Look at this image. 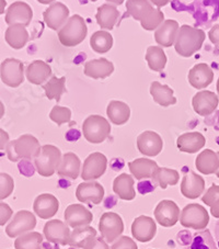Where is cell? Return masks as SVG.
<instances>
[{
  "label": "cell",
  "instance_id": "cell-1",
  "mask_svg": "<svg viewBox=\"0 0 219 249\" xmlns=\"http://www.w3.org/2000/svg\"><path fill=\"white\" fill-rule=\"evenodd\" d=\"M126 10L132 18L139 21L146 31H156L165 22L163 12L154 8L149 0H127Z\"/></svg>",
  "mask_w": 219,
  "mask_h": 249
},
{
  "label": "cell",
  "instance_id": "cell-2",
  "mask_svg": "<svg viewBox=\"0 0 219 249\" xmlns=\"http://www.w3.org/2000/svg\"><path fill=\"white\" fill-rule=\"evenodd\" d=\"M205 38L206 34L203 30L187 24L181 25L174 42L175 52L182 57H191L202 49Z\"/></svg>",
  "mask_w": 219,
  "mask_h": 249
},
{
  "label": "cell",
  "instance_id": "cell-3",
  "mask_svg": "<svg viewBox=\"0 0 219 249\" xmlns=\"http://www.w3.org/2000/svg\"><path fill=\"white\" fill-rule=\"evenodd\" d=\"M41 147L40 142L35 136L24 134L19 139L9 142L6 146V152L9 160L17 162L20 160H35L41 152Z\"/></svg>",
  "mask_w": 219,
  "mask_h": 249
},
{
  "label": "cell",
  "instance_id": "cell-4",
  "mask_svg": "<svg viewBox=\"0 0 219 249\" xmlns=\"http://www.w3.org/2000/svg\"><path fill=\"white\" fill-rule=\"evenodd\" d=\"M87 34L88 28L84 19L79 15H74L58 31V40L64 46L74 47L83 43Z\"/></svg>",
  "mask_w": 219,
  "mask_h": 249
},
{
  "label": "cell",
  "instance_id": "cell-5",
  "mask_svg": "<svg viewBox=\"0 0 219 249\" xmlns=\"http://www.w3.org/2000/svg\"><path fill=\"white\" fill-rule=\"evenodd\" d=\"M61 149L54 145H43L41 152L34 160L36 171L42 177H51L56 173L62 161Z\"/></svg>",
  "mask_w": 219,
  "mask_h": 249
},
{
  "label": "cell",
  "instance_id": "cell-6",
  "mask_svg": "<svg viewBox=\"0 0 219 249\" xmlns=\"http://www.w3.org/2000/svg\"><path fill=\"white\" fill-rule=\"evenodd\" d=\"M83 134L91 144H101L111 134L110 122L99 114H92L83 123Z\"/></svg>",
  "mask_w": 219,
  "mask_h": 249
},
{
  "label": "cell",
  "instance_id": "cell-7",
  "mask_svg": "<svg viewBox=\"0 0 219 249\" xmlns=\"http://www.w3.org/2000/svg\"><path fill=\"white\" fill-rule=\"evenodd\" d=\"M209 223V214L204 207L197 203H191L184 207L180 214V224L186 229L196 231L205 230Z\"/></svg>",
  "mask_w": 219,
  "mask_h": 249
},
{
  "label": "cell",
  "instance_id": "cell-8",
  "mask_svg": "<svg viewBox=\"0 0 219 249\" xmlns=\"http://www.w3.org/2000/svg\"><path fill=\"white\" fill-rule=\"evenodd\" d=\"M99 231L106 243H114L124 231L122 217L114 212L103 213L99 222Z\"/></svg>",
  "mask_w": 219,
  "mask_h": 249
},
{
  "label": "cell",
  "instance_id": "cell-9",
  "mask_svg": "<svg viewBox=\"0 0 219 249\" xmlns=\"http://www.w3.org/2000/svg\"><path fill=\"white\" fill-rule=\"evenodd\" d=\"M0 78L8 87L17 88L24 81V65L16 58H7L0 66Z\"/></svg>",
  "mask_w": 219,
  "mask_h": 249
},
{
  "label": "cell",
  "instance_id": "cell-10",
  "mask_svg": "<svg viewBox=\"0 0 219 249\" xmlns=\"http://www.w3.org/2000/svg\"><path fill=\"white\" fill-rule=\"evenodd\" d=\"M36 226V217L32 212L22 210L16 213L14 218L6 227V233L10 238L19 237L28 231H32Z\"/></svg>",
  "mask_w": 219,
  "mask_h": 249
},
{
  "label": "cell",
  "instance_id": "cell-11",
  "mask_svg": "<svg viewBox=\"0 0 219 249\" xmlns=\"http://www.w3.org/2000/svg\"><path fill=\"white\" fill-rule=\"evenodd\" d=\"M107 167V158L104 154L96 152L90 154L84 161L81 169V178L84 181H93L101 178L105 174Z\"/></svg>",
  "mask_w": 219,
  "mask_h": 249
},
{
  "label": "cell",
  "instance_id": "cell-12",
  "mask_svg": "<svg viewBox=\"0 0 219 249\" xmlns=\"http://www.w3.org/2000/svg\"><path fill=\"white\" fill-rule=\"evenodd\" d=\"M180 208L171 200H162L154 209L153 215L158 224L163 227H172L180 220Z\"/></svg>",
  "mask_w": 219,
  "mask_h": 249
},
{
  "label": "cell",
  "instance_id": "cell-13",
  "mask_svg": "<svg viewBox=\"0 0 219 249\" xmlns=\"http://www.w3.org/2000/svg\"><path fill=\"white\" fill-rule=\"evenodd\" d=\"M219 105V97L210 90H202L192 99V106L195 112L201 117H208L216 111Z\"/></svg>",
  "mask_w": 219,
  "mask_h": 249
},
{
  "label": "cell",
  "instance_id": "cell-14",
  "mask_svg": "<svg viewBox=\"0 0 219 249\" xmlns=\"http://www.w3.org/2000/svg\"><path fill=\"white\" fill-rule=\"evenodd\" d=\"M45 24L54 31H59L69 19V9L63 2H53L43 12Z\"/></svg>",
  "mask_w": 219,
  "mask_h": 249
},
{
  "label": "cell",
  "instance_id": "cell-15",
  "mask_svg": "<svg viewBox=\"0 0 219 249\" xmlns=\"http://www.w3.org/2000/svg\"><path fill=\"white\" fill-rule=\"evenodd\" d=\"M137 148L145 156H158L163 149L162 137L153 131H145L137 137Z\"/></svg>",
  "mask_w": 219,
  "mask_h": 249
},
{
  "label": "cell",
  "instance_id": "cell-16",
  "mask_svg": "<svg viewBox=\"0 0 219 249\" xmlns=\"http://www.w3.org/2000/svg\"><path fill=\"white\" fill-rule=\"evenodd\" d=\"M43 233L49 242L66 246L69 243L71 231L66 223L59 220H51L44 225Z\"/></svg>",
  "mask_w": 219,
  "mask_h": 249
},
{
  "label": "cell",
  "instance_id": "cell-17",
  "mask_svg": "<svg viewBox=\"0 0 219 249\" xmlns=\"http://www.w3.org/2000/svg\"><path fill=\"white\" fill-rule=\"evenodd\" d=\"M76 197L81 203L100 204L104 197V188L97 181H84L77 187Z\"/></svg>",
  "mask_w": 219,
  "mask_h": 249
},
{
  "label": "cell",
  "instance_id": "cell-18",
  "mask_svg": "<svg viewBox=\"0 0 219 249\" xmlns=\"http://www.w3.org/2000/svg\"><path fill=\"white\" fill-rule=\"evenodd\" d=\"M157 234V224L153 218L145 215L136 217L132 224V235L137 242L148 243Z\"/></svg>",
  "mask_w": 219,
  "mask_h": 249
},
{
  "label": "cell",
  "instance_id": "cell-19",
  "mask_svg": "<svg viewBox=\"0 0 219 249\" xmlns=\"http://www.w3.org/2000/svg\"><path fill=\"white\" fill-rule=\"evenodd\" d=\"M66 224L72 229L89 226L93 220L92 213L83 204H70L64 213Z\"/></svg>",
  "mask_w": 219,
  "mask_h": 249
},
{
  "label": "cell",
  "instance_id": "cell-20",
  "mask_svg": "<svg viewBox=\"0 0 219 249\" xmlns=\"http://www.w3.org/2000/svg\"><path fill=\"white\" fill-rule=\"evenodd\" d=\"M33 19L32 8L24 1H16L10 5L6 12V23L12 25L16 23L22 24L25 28L30 25Z\"/></svg>",
  "mask_w": 219,
  "mask_h": 249
},
{
  "label": "cell",
  "instance_id": "cell-21",
  "mask_svg": "<svg viewBox=\"0 0 219 249\" xmlns=\"http://www.w3.org/2000/svg\"><path fill=\"white\" fill-rule=\"evenodd\" d=\"M59 209V201L55 196L51 193H42L37 196L34 200L33 210L34 213L43 220H49V218L56 215Z\"/></svg>",
  "mask_w": 219,
  "mask_h": 249
},
{
  "label": "cell",
  "instance_id": "cell-22",
  "mask_svg": "<svg viewBox=\"0 0 219 249\" xmlns=\"http://www.w3.org/2000/svg\"><path fill=\"white\" fill-rule=\"evenodd\" d=\"M205 190V180L194 171H188L184 175L181 181V193L186 199L194 200L200 197Z\"/></svg>",
  "mask_w": 219,
  "mask_h": 249
},
{
  "label": "cell",
  "instance_id": "cell-23",
  "mask_svg": "<svg viewBox=\"0 0 219 249\" xmlns=\"http://www.w3.org/2000/svg\"><path fill=\"white\" fill-rule=\"evenodd\" d=\"M188 83L195 89H205L213 83L214 71L206 63L193 66L187 75Z\"/></svg>",
  "mask_w": 219,
  "mask_h": 249
},
{
  "label": "cell",
  "instance_id": "cell-24",
  "mask_svg": "<svg viewBox=\"0 0 219 249\" xmlns=\"http://www.w3.org/2000/svg\"><path fill=\"white\" fill-rule=\"evenodd\" d=\"M179 29L180 25L178 21L172 19L165 20V22L154 32V41L161 47L172 46L174 45L175 40H177Z\"/></svg>",
  "mask_w": 219,
  "mask_h": 249
},
{
  "label": "cell",
  "instance_id": "cell-25",
  "mask_svg": "<svg viewBox=\"0 0 219 249\" xmlns=\"http://www.w3.org/2000/svg\"><path fill=\"white\" fill-rule=\"evenodd\" d=\"M206 144L205 136L200 132L184 133L177 140V147L180 152L195 154L200 152Z\"/></svg>",
  "mask_w": 219,
  "mask_h": 249
},
{
  "label": "cell",
  "instance_id": "cell-26",
  "mask_svg": "<svg viewBox=\"0 0 219 249\" xmlns=\"http://www.w3.org/2000/svg\"><path fill=\"white\" fill-rule=\"evenodd\" d=\"M84 75L93 79H104L110 77L114 71V65L106 58L92 59L85 63Z\"/></svg>",
  "mask_w": 219,
  "mask_h": 249
},
{
  "label": "cell",
  "instance_id": "cell-27",
  "mask_svg": "<svg viewBox=\"0 0 219 249\" xmlns=\"http://www.w3.org/2000/svg\"><path fill=\"white\" fill-rule=\"evenodd\" d=\"M128 168L136 180H143L152 179L159 166L156 161L148 160V158H137V160L128 162Z\"/></svg>",
  "mask_w": 219,
  "mask_h": 249
},
{
  "label": "cell",
  "instance_id": "cell-28",
  "mask_svg": "<svg viewBox=\"0 0 219 249\" xmlns=\"http://www.w3.org/2000/svg\"><path fill=\"white\" fill-rule=\"evenodd\" d=\"M56 173L59 177L76 180L81 173V161L79 157L71 152L64 154Z\"/></svg>",
  "mask_w": 219,
  "mask_h": 249
},
{
  "label": "cell",
  "instance_id": "cell-29",
  "mask_svg": "<svg viewBox=\"0 0 219 249\" xmlns=\"http://www.w3.org/2000/svg\"><path fill=\"white\" fill-rule=\"evenodd\" d=\"M134 177L128 174L118 175L113 181V190L119 199L124 201H132L135 199L136 191L134 189Z\"/></svg>",
  "mask_w": 219,
  "mask_h": 249
},
{
  "label": "cell",
  "instance_id": "cell-30",
  "mask_svg": "<svg viewBox=\"0 0 219 249\" xmlns=\"http://www.w3.org/2000/svg\"><path fill=\"white\" fill-rule=\"evenodd\" d=\"M195 167L197 171L203 175L216 174L219 169V157L218 154L212 149H204L197 155L195 160Z\"/></svg>",
  "mask_w": 219,
  "mask_h": 249
},
{
  "label": "cell",
  "instance_id": "cell-31",
  "mask_svg": "<svg viewBox=\"0 0 219 249\" xmlns=\"http://www.w3.org/2000/svg\"><path fill=\"white\" fill-rule=\"evenodd\" d=\"M25 76L33 85H43L51 77V68L44 61H34L28 66Z\"/></svg>",
  "mask_w": 219,
  "mask_h": 249
},
{
  "label": "cell",
  "instance_id": "cell-32",
  "mask_svg": "<svg viewBox=\"0 0 219 249\" xmlns=\"http://www.w3.org/2000/svg\"><path fill=\"white\" fill-rule=\"evenodd\" d=\"M150 94L153 99V101L161 107H170L177 104V98L174 97L173 89H171L169 86L162 85L159 81H152L150 85Z\"/></svg>",
  "mask_w": 219,
  "mask_h": 249
},
{
  "label": "cell",
  "instance_id": "cell-33",
  "mask_svg": "<svg viewBox=\"0 0 219 249\" xmlns=\"http://www.w3.org/2000/svg\"><path fill=\"white\" fill-rule=\"evenodd\" d=\"M106 114L110 121L115 125H123L127 123L131 118V108L125 102L112 100L107 105Z\"/></svg>",
  "mask_w": 219,
  "mask_h": 249
},
{
  "label": "cell",
  "instance_id": "cell-34",
  "mask_svg": "<svg viewBox=\"0 0 219 249\" xmlns=\"http://www.w3.org/2000/svg\"><path fill=\"white\" fill-rule=\"evenodd\" d=\"M119 12L117 6L111 3H104L98 8L96 19L99 27L104 30H113L118 23Z\"/></svg>",
  "mask_w": 219,
  "mask_h": 249
},
{
  "label": "cell",
  "instance_id": "cell-35",
  "mask_svg": "<svg viewBox=\"0 0 219 249\" xmlns=\"http://www.w3.org/2000/svg\"><path fill=\"white\" fill-rule=\"evenodd\" d=\"M5 40L12 49L21 50L29 42V32L22 24H12L6 30Z\"/></svg>",
  "mask_w": 219,
  "mask_h": 249
},
{
  "label": "cell",
  "instance_id": "cell-36",
  "mask_svg": "<svg viewBox=\"0 0 219 249\" xmlns=\"http://www.w3.org/2000/svg\"><path fill=\"white\" fill-rule=\"evenodd\" d=\"M97 231L91 226H84L79 227V229H75L71 231L70 238H69V245L70 247L74 248H83L88 244L89 240L97 237Z\"/></svg>",
  "mask_w": 219,
  "mask_h": 249
},
{
  "label": "cell",
  "instance_id": "cell-37",
  "mask_svg": "<svg viewBox=\"0 0 219 249\" xmlns=\"http://www.w3.org/2000/svg\"><path fill=\"white\" fill-rule=\"evenodd\" d=\"M145 58L153 71H162L167 65V55L161 46H149Z\"/></svg>",
  "mask_w": 219,
  "mask_h": 249
},
{
  "label": "cell",
  "instance_id": "cell-38",
  "mask_svg": "<svg viewBox=\"0 0 219 249\" xmlns=\"http://www.w3.org/2000/svg\"><path fill=\"white\" fill-rule=\"evenodd\" d=\"M90 46L96 53L105 54L112 49L113 36L107 31H97L90 37Z\"/></svg>",
  "mask_w": 219,
  "mask_h": 249
},
{
  "label": "cell",
  "instance_id": "cell-39",
  "mask_svg": "<svg viewBox=\"0 0 219 249\" xmlns=\"http://www.w3.org/2000/svg\"><path fill=\"white\" fill-rule=\"evenodd\" d=\"M66 77H57L51 76L46 83L43 85V89L45 91V96L49 100H56L57 102L61 100L63 93L66 91Z\"/></svg>",
  "mask_w": 219,
  "mask_h": 249
},
{
  "label": "cell",
  "instance_id": "cell-40",
  "mask_svg": "<svg viewBox=\"0 0 219 249\" xmlns=\"http://www.w3.org/2000/svg\"><path fill=\"white\" fill-rule=\"evenodd\" d=\"M152 181L156 182L162 190L168 186H175L180 180V175L175 169L159 167L156 173L152 176Z\"/></svg>",
  "mask_w": 219,
  "mask_h": 249
},
{
  "label": "cell",
  "instance_id": "cell-41",
  "mask_svg": "<svg viewBox=\"0 0 219 249\" xmlns=\"http://www.w3.org/2000/svg\"><path fill=\"white\" fill-rule=\"evenodd\" d=\"M43 235L38 231H28L15 242L16 249H42Z\"/></svg>",
  "mask_w": 219,
  "mask_h": 249
},
{
  "label": "cell",
  "instance_id": "cell-42",
  "mask_svg": "<svg viewBox=\"0 0 219 249\" xmlns=\"http://www.w3.org/2000/svg\"><path fill=\"white\" fill-rule=\"evenodd\" d=\"M185 249H218L216 242L208 230L193 235L191 243Z\"/></svg>",
  "mask_w": 219,
  "mask_h": 249
},
{
  "label": "cell",
  "instance_id": "cell-43",
  "mask_svg": "<svg viewBox=\"0 0 219 249\" xmlns=\"http://www.w3.org/2000/svg\"><path fill=\"white\" fill-rule=\"evenodd\" d=\"M50 119L54 123H56L58 126H62L63 124L69 123L71 121V111L69 108L61 106H54L50 113Z\"/></svg>",
  "mask_w": 219,
  "mask_h": 249
},
{
  "label": "cell",
  "instance_id": "cell-44",
  "mask_svg": "<svg viewBox=\"0 0 219 249\" xmlns=\"http://www.w3.org/2000/svg\"><path fill=\"white\" fill-rule=\"evenodd\" d=\"M15 190V181L10 175L0 173V201L9 197Z\"/></svg>",
  "mask_w": 219,
  "mask_h": 249
},
{
  "label": "cell",
  "instance_id": "cell-45",
  "mask_svg": "<svg viewBox=\"0 0 219 249\" xmlns=\"http://www.w3.org/2000/svg\"><path fill=\"white\" fill-rule=\"evenodd\" d=\"M111 249H138L136 242L128 236H121L113 243Z\"/></svg>",
  "mask_w": 219,
  "mask_h": 249
},
{
  "label": "cell",
  "instance_id": "cell-46",
  "mask_svg": "<svg viewBox=\"0 0 219 249\" xmlns=\"http://www.w3.org/2000/svg\"><path fill=\"white\" fill-rule=\"evenodd\" d=\"M218 197H219V186H217V184H212V187L206 191L203 197H202V201H203L207 207H212Z\"/></svg>",
  "mask_w": 219,
  "mask_h": 249
},
{
  "label": "cell",
  "instance_id": "cell-47",
  "mask_svg": "<svg viewBox=\"0 0 219 249\" xmlns=\"http://www.w3.org/2000/svg\"><path fill=\"white\" fill-rule=\"evenodd\" d=\"M14 214L12 209L9 207V204L5 202H0V226H3L8 222Z\"/></svg>",
  "mask_w": 219,
  "mask_h": 249
},
{
  "label": "cell",
  "instance_id": "cell-48",
  "mask_svg": "<svg viewBox=\"0 0 219 249\" xmlns=\"http://www.w3.org/2000/svg\"><path fill=\"white\" fill-rule=\"evenodd\" d=\"M84 249H110V247L102 237H94L91 240H89Z\"/></svg>",
  "mask_w": 219,
  "mask_h": 249
},
{
  "label": "cell",
  "instance_id": "cell-49",
  "mask_svg": "<svg viewBox=\"0 0 219 249\" xmlns=\"http://www.w3.org/2000/svg\"><path fill=\"white\" fill-rule=\"evenodd\" d=\"M208 37L213 44L219 46V24H215L214 27L209 30Z\"/></svg>",
  "mask_w": 219,
  "mask_h": 249
},
{
  "label": "cell",
  "instance_id": "cell-50",
  "mask_svg": "<svg viewBox=\"0 0 219 249\" xmlns=\"http://www.w3.org/2000/svg\"><path fill=\"white\" fill-rule=\"evenodd\" d=\"M9 143V134L2 128H0V151L6 149V146Z\"/></svg>",
  "mask_w": 219,
  "mask_h": 249
},
{
  "label": "cell",
  "instance_id": "cell-51",
  "mask_svg": "<svg viewBox=\"0 0 219 249\" xmlns=\"http://www.w3.org/2000/svg\"><path fill=\"white\" fill-rule=\"evenodd\" d=\"M210 213H212L215 217H219V197L215 201L212 207H210Z\"/></svg>",
  "mask_w": 219,
  "mask_h": 249
},
{
  "label": "cell",
  "instance_id": "cell-52",
  "mask_svg": "<svg viewBox=\"0 0 219 249\" xmlns=\"http://www.w3.org/2000/svg\"><path fill=\"white\" fill-rule=\"evenodd\" d=\"M150 2L152 3V5L156 6L157 8H159L160 9L161 7H165L168 5V3L170 2V0H150Z\"/></svg>",
  "mask_w": 219,
  "mask_h": 249
},
{
  "label": "cell",
  "instance_id": "cell-53",
  "mask_svg": "<svg viewBox=\"0 0 219 249\" xmlns=\"http://www.w3.org/2000/svg\"><path fill=\"white\" fill-rule=\"evenodd\" d=\"M215 238H216L217 248L219 249V221L216 223V226H215Z\"/></svg>",
  "mask_w": 219,
  "mask_h": 249
},
{
  "label": "cell",
  "instance_id": "cell-54",
  "mask_svg": "<svg viewBox=\"0 0 219 249\" xmlns=\"http://www.w3.org/2000/svg\"><path fill=\"white\" fill-rule=\"evenodd\" d=\"M7 7V1L6 0H0V16H1Z\"/></svg>",
  "mask_w": 219,
  "mask_h": 249
},
{
  "label": "cell",
  "instance_id": "cell-55",
  "mask_svg": "<svg viewBox=\"0 0 219 249\" xmlns=\"http://www.w3.org/2000/svg\"><path fill=\"white\" fill-rule=\"evenodd\" d=\"M105 1L111 3V5L119 6V5H122V3H123L124 1H125V0H105Z\"/></svg>",
  "mask_w": 219,
  "mask_h": 249
},
{
  "label": "cell",
  "instance_id": "cell-56",
  "mask_svg": "<svg viewBox=\"0 0 219 249\" xmlns=\"http://www.w3.org/2000/svg\"><path fill=\"white\" fill-rule=\"evenodd\" d=\"M36 1L42 3V5H51V3L55 2V0H36Z\"/></svg>",
  "mask_w": 219,
  "mask_h": 249
},
{
  "label": "cell",
  "instance_id": "cell-57",
  "mask_svg": "<svg viewBox=\"0 0 219 249\" xmlns=\"http://www.w3.org/2000/svg\"><path fill=\"white\" fill-rule=\"evenodd\" d=\"M5 106H3V104L1 101H0V119H2L3 115H5Z\"/></svg>",
  "mask_w": 219,
  "mask_h": 249
},
{
  "label": "cell",
  "instance_id": "cell-58",
  "mask_svg": "<svg viewBox=\"0 0 219 249\" xmlns=\"http://www.w3.org/2000/svg\"><path fill=\"white\" fill-rule=\"evenodd\" d=\"M216 88H217V93H218V97H219V78L217 80V85H216Z\"/></svg>",
  "mask_w": 219,
  "mask_h": 249
},
{
  "label": "cell",
  "instance_id": "cell-59",
  "mask_svg": "<svg viewBox=\"0 0 219 249\" xmlns=\"http://www.w3.org/2000/svg\"><path fill=\"white\" fill-rule=\"evenodd\" d=\"M217 154H218V157H219V152H218V153H217ZM216 176H217V177H218V178H219V169H218V170H217V173H216Z\"/></svg>",
  "mask_w": 219,
  "mask_h": 249
},
{
  "label": "cell",
  "instance_id": "cell-60",
  "mask_svg": "<svg viewBox=\"0 0 219 249\" xmlns=\"http://www.w3.org/2000/svg\"><path fill=\"white\" fill-rule=\"evenodd\" d=\"M90 1H92V2H96V1H98V0H90Z\"/></svg>",
  "mask_w": 219,
  "mask_h": 249
},
{
  "label": "cell",
  "instance_id": "cell-61",
  "mask_svg": "<svg viewBox=\"0 0 219 249\" xmlns=\"http://www.w3.org/2000/svg\"><path fill=\"white\" fill-rule=\"evenodd\" d=\"M68 249H77V248H74V247H70V248H68Z\"/></svg>",
  "mask_w": 219,
  "mask_h": 249
}]
</instances>
